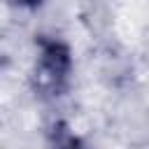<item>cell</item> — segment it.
<instances>
[{
  "instance_id": "cell-1",
  "label": "cell",
  "mask_w": 149,
  "mask_h": 149,
  "mask_svg": "<svg viewBox=\"0 0 149 149\" xmlns=\"http://www.w3.org/2000/svg\"><path fill=\"white\" fill-rule=\"evenodd\" d=\"M72 74V54L65 42L42 37L33 65V86L42 98H58L68 91Z\"/></svg>"
},
{
  "instance_id": "cell-2",
  "label": "cell",
  "mask_w": 149,
  "mask_h": 149,
  "mask_svg": "<svg viewBox=\"0 0 149 149\" xmlns=\"http://www.w3.org/2000/svg\"><path fill=\"white\" fill-rule=\"evenodd\" d=\"M54 149H86V147H84L77 137H72V135H61V137L56 140Z\"/></svg>"
},
{
  "instance_id": "cell-3",
  "label": "cell",
  "mask_w": 149,
  "mask_h": 149,
  "mask_svg": "<svg viewBox=\"0 0 149 149\" xmlns=\"http://www.w3.org/2000/svg\"><path fill=\"white\" fill-rule=\"evenodd\" d=\"M12 5H16V7H23V9H35V7H40L44 0H9Z\"/></svg>"
}]
</instances>
